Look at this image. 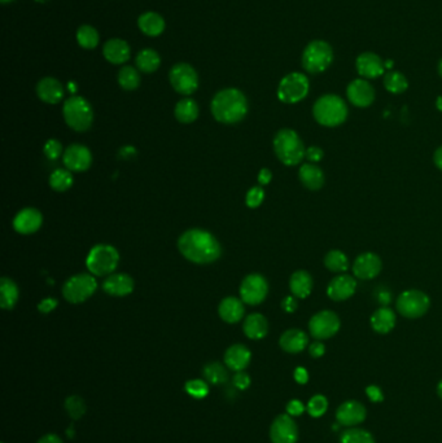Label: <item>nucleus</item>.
I'll list each match as a JSON object with an SVG mask.
<instances>
[{"label": "nucleus", "mask_w": 442, "mask_h": 443, "mask_svg": "<svg viewBox=\"0 0 442 443\" xmlns=\"http://www.w3.org/2000/svg\"><path fill=\"white\" fill-rule=\"evenodd\" d=\"M63 163L72 173H82L89 170L92 163V154L86 145L72 144L64 151Z\"/></svg>", "instance_id": "nucleus-16"}, {"label": "nucleus", "mask_w": 442, "mask_h": 443, "mask_svg": "<svg viewBox=\"0 0 442 443\" xmlns=\"http://www.w3.org/2000/svg\"><path fill=\"white\" fill-rule=\"evenodd\" d=\"M324 266L337 274H343L349 267V260L341 250H331L324 257Z\"/></svg>", "instance_id": "nucleus-39"}, {"label": "nucleus", "mask_w": 442, "mask_h": 443, "mask_svg": "<svg viewBox=\"0 0 442 443\" xmlns=\"http://www.w3.org/2000/svg\"><path fill=\"white\" fill-rule=\"evenodd\" d=\"M36 443H64L63 440L55 434V433H48V434H45L43 437L39 438V441Z\"/></svg>", "instance_id": "nucleus-57"}, {"label": "nucleus", "mask_w": 442, "mask_h": 443, "mask_svg": "<svg viewBox=\"0 0 442 443\" xmlns=\"http://www.w3.org/2000/svg\"><path fill=\"white\" fill-rule=\"evenodd\" d=\"M118 262L120 254L117 249L108 244H98L90 250L86 266L94 276H109L117 269Z\"/></svg>", "instance_id": "nucleus-6"}, {"label": "nucleus", "mask_w": 442, "mask_h": 443, "mask_svg": "<svg viewBox=\"0 0 442 443\" xmlns=\"http://www.w3.org/2000/svg\"><path fill=\"white\" fill-rule=\"evenodd\" d=\"M243 331L251 340H262L269 333V322L262 313H251L244 320Z\"/></svg>", "instance_id": "nucleus-28"}, {"label": "nucleus", "mask_w": 442, "mask_h": 443, "mask_svg": "<svg viewBox=\"0 0 442 443\" xmlns=\"http://www.w3.org/2000/svg\"><path fill=\"white\" fill-rule=\"evenodd\" d=\"M299 178L304 187L310 191H319L324 185V174L315 163H305L299 170Z\"/></svg>", "instance_id": "nucleus-29"}, {"label": "nucleus", "mask_w": 442, "mask_h": 443, "mask_svg": "<svg viewBox=\"0 0 442 443\" xmlns=\"http://www.w3.org/2000/svg\"><path fill=\"white\" fill-rule=\"evenodd\" d=\"M309 337L301 329H288L280 336L279 345L289 354H299L306 349Z\"/></svg>", "instance_id": "nucleus-27"}, {"label": "nucleus", "mask_w": 442, "mask_h": 443, "mask_svg": "<svg viewBox=\"0 0 442 443\" xmlns=\"http://www.w3.org/2000/svg\"><path fill=\"white\" fill-rule=\"evenodd\" d=\"M430 297L425 293L417 289H410L401 293L396 303L398 313L408 319L421 318L430 310Z\"/></svg>", "instance_id": "nucleus-10"}, {"label": "nucleus", "mask_w": 442, "mask_h": 443, "mask_svg": "<svg viewBox=\"0 0 442 443\" xmlns=\"http://www.w3.org/2000/svg\"><path fill=\"white\" fill-rule=\"evenodd\" d=\"M309 78L304 73L293 72L284 76L277 86V99L284 104H296L308 96Z\"/></svg>", "instance_id": "nucleus-8"}, {"label": "nucleus", "mask_w": 442, "mask_h": 443, "mask_svg": "<svg viewBox=\"0 0 442 443\" xmlns=\"http://www.w3.org/2000/svg\"><path fill=\"white\" fill-rule=\"evenodd\" d=\"M0 1H1V3H4V4H6V3H10V1H12V0H0Z\"/></svg>", "instance_id": "nucleus-63"}, {"label": "nucleus", "mask_w": 442, "mask_h": 443, "mask_svg": "<svg viewBox=\"0 0 442 443\" xmlns=\"http://www.w3.org/2000/svg\"><path fill=\"white\" fill-rule=\"evenodd\" d=\"M346 98L354 107L367 108L375 100V88L365 78H358L346 87Z\"/></svg>", "instance_id": "nucleus-15"}, {"label": "nucleus", "mask_w": 442, "mask_h": 443, "mask_svg": "<svg viewBox=\"0 0 442 443\" xmlns=\"http://www.w3.org/2000/svg\"><path fill=\"white\" fill-rule=\"evenodd\" d=\"M333 59L335 54L331 44L323 39H315L305 47L301 64L304 70L310 74H319L332 65Z\"/></svg>", "instance_id": "nucleus-5"}, {"label": "nucleus", "mask_w": 442, "mask_h": 443, "mask_svg": "<svg viewBox=\"0 0 442 443\" xmlns=\"http://www.w3.org/2000/svg\"><path fill=\"white\" fill-rule=\"evenodd\" d=\"M36 95L43 103L57 104L64 98V88L55 78L45 76L36 85Z\"/></svg>", "instance_id": "nucleus-24"}, {"label": "nucleus", "mask_w": 442, "mask_h": 443, "mask_svg": "<svg viewBox=\"0 0 442 443\" xmlns=\"http://www.w3.org/2000/svg\"><path fill=\"white\" fill-rule=\"evenodd\" d=\"M433 161H434V165L442 170V145L439 147L436 152H434V156H433Z\"/></svg>", "instance_id": "nucleus-58"}, {"label": "nucleus", "mask_w": 442, "mask_h": 443, "mask_svg": "<svg viewBox=\"0 0 442 443\" xmlns=\"http://www.w3.org/2000/svg\"><path fill=\"white\" fill-rule=\"evenodd\" d=\"M174 114L180 123H192L199 117V105L193 99H182L176 105Z\"/></svg>", "instance_id": "nucleus-34"}, {"label": "nucleus", "mask_w": 442, "mask_h": 443, "mask_svg": "<svg viewBox=\"0 0 442 443\" xmlns=\"http://www.w3.org/2000/svg\"><path fill=\"white\" fill-rule=\"evenodd\" d=\"M36 1H39V3H42V1H47V0H36Z\"/></svg>", "instance_id": "nucleus-64"}, {"label": "nucleus", "mask_w": 442, "mask_h": 443, "mask_svg": "<svg viewBox=\"0 0 442 443\" xmlns=\"http://www.w3.org/2000/svg\"><path fill=\"white\" fill-rule=\"evenodd\" d=\"M286 410H287L288 415H291L293 418V416H301L306 409L301 400H292L288 402Z\"/></svg>", "instance_id": "nucleus-49"}, {"label": "nucleus", "mask_w": 442, "mask_h": 443, "mask_svg": "<svg viewBox=\"0 0 442 443\" xmlns=\"http://www.w3.org/2000/svg\"><path fill=\"white\" fill-rule=\"evenodd\" d=\"M282 309L283 311L288 313H295L297 310V301L295 296H288L282 301Z\"/></svg>", "instance_id": "nucleus-53"}, {"label": "nucleus", "mask_w": 442, "mask_h": 443, "mask_svg": "<svg viewBox=\"0 0 442 443\" xmlns=\"http://www.w3.org/2000/svg\"><path fill=\"white\" fill-rule=\"evenodd\" d=\"M436 108L442 112V96H439L436 100Z\"/></svg>", "instance_id": "nucleus-59"}, {"label": "nucleus", "mask_w": 442, "mask_h": 443, "mask_svg": "<svg viewBox=\"0 0 442 443\" xmlns=\"http://www.w3.org/2000/svg\"><path fill=\"white\" fill-rule=\"evenodd\" d=\"M57 305H59V302L55 298H45L38 305V311L47 315V313H52L57 307Z\"/></svg>", "instance_id": "nucleus-51"}, {"label": "nucleus", "mask_w": 442, "mask_h": 443, "mask_svg": "<svg viewBox=\"0 0 442 443\" xmlns=\"http://www.w3.org/2000/svg\"><path fill=\"white\" fill-rule=\"evenodd\" d=\"M340 443H375L372 434L361 428H350L341 434Z\"/></svg>", "instance_id": "nucleus-43"}, {"label": "nucleus", "mask_w": 442, "mask_h": 443, "mask_svg": "<svg viewBox=\"0 0 442 443\" xmlns=\"http://www.w3.org/2000/svg\"><path fill=\"white\" fill-rule=\"evenodd\" d=\"M437 394H439V397L442 400V380L439 382V385H437Z\"/></svg>", "instance_id": "nucleus-61"}, {"label": "nucleus", "mask_w": 442, "mask_h": 443, "mask_svg": "<svg viewBox=\"0 0 442 443\" xmlns=\"http://www.w3.org/2000/svg\"><path fill=\"white\" fill-rule=\"evenodd\" d=\"M67 433L69 438H73V437H74V428H73V425L69 428V431H67Z\"/></svg>", "instance_id": "nucleus-60"}, {"label": "nucleus", "mask_w": 442, "mask_h": 443, "mask_svg": "<svg viewBox=\"0 0 442 443\" xmlns=\"http://www.w3.org/2000/svg\"><path fill=\"white\" fill-rule=\"evenodd\" d=\"M396 325V313L389 307H380L371 316V327L376 333L387 335Z\"/></svg>", "instance_id": "nucleus-30"}, {"label": "nucleus", "mask_w": 442, "mask_h": 443, "mask_svg": "<svg viewBox=\"0 0 442 443\" xmlns=\"http://www.w3.org/2000/svg\"><path fill=\"white\" fill-rule=\"evenodd\" d=\"M43 216L35 207H25L13 219V228L21 235H32L42 227Z\"/></svg>", "instance_id": "nucleus-18"}, {"label": "nucleus", "mask_w": 442, "mask_h": 443, "mask_svg": "<svg viewBox=\"0 0 442 443\" xmlns=\"http://www.w3.org/2000/svg\"><path fill=\"white\" fill-rule=\"evenodd\" d=\"M43 153L45 157L51 161H55L57 158L61 157L63 153V144L56 139H50L43 147Z\"/></svg>", "instance_id": "nucleus-47"}, {"label": "nucleus", "mask_w": 442, "mask_h": 443, "mask_svg": "<svg viewBox=\"0 0 442 443\" xmlns=\"http://www.w3.org/2000/svg\"><path fill=\"white\" fill-rule=\"evenodd\" d=\"M245 307L242 300L236 297H226L218 306V315L224 323L235 324L243 319Z\"/></svg>", "instance_id": "nucleus-25"}, {"label": "nucleus", "mask_w": 442, "mask_h": 443, "mask_svg": "<svg viewBox=\"0 0 442 443\" xmlns=\"http://www.w3.org/2000/svg\"><path fill=\"white\" fill-rule=\"evenodd\" d=\"M63 116L67 126L78 132L89 130L94 122V110L89 101L82 96L67 99L63 107Z\"/></svg>", "instance_id": "nucleus-7"}, {"label": "nucleus", "mask_w": 442, "mask_h": 443, "mask_svg": "<svg viewBox=\"0 0 442 443\" xmlns=\"http://www.w3.org/2000/svg\"><path fill=\"white\" fill-rule=\"evenodd\" d=\"M349 110L345 100L337 95L327 94L314 103L313 116L315 121L326 127H336L343 125L348 119Z\"/></svg>", "instance_id": "nucleus-3"}, {"label": "nucleus", "mask_w": 442, "mask_h": 443, "mask_svg": "<svg viewBox=\"0 0 442 443\" xmlns=\"http://www.w3.org/2000/svg\"><path fill=\"white\" fill-rule=\"evenodd\" d=\"M274 151L279 161L287 166L299 165L306 154V150L299 134L292 129H282L274 138Z\"/></svg>", "instance_id": "nucleus-4"}, {"label": "nucleus", "mask_w": 442, "mask_h": 443, "mask_svg": "<svg viewBox=\"0 0 442 443\" xmlns=\"http://www.w3.org/2000/svg\"><path fill=\"white\" fill-rule=\"evenodd\" d=\"M381 266V260L375 253H362L354 260V275L361 280H371L380 274Z\"/></svg>", "instance_id": "nucleus-19"}, {"label": "nucleus", "mask_w": 442, "mask_h": 443, "mask_svg": "<svg viewBox=\"0 0 442 443\" xmlns=\"http://www.w3.org/2000/svg\"><path fill=\"white\" fill-rule=\"evenodd\" d=\"M77 41L82 48L92 50L99 44V33L95 28L90 25H83L78 29Z\"/></svg>", "instance_id": "nucleus-41"}, {"label": "nucleus", "mask_w": 442, "mask_h": 443, "mask_svg": "<svg viewBox=\"0 0 442 443\" xmlns=\"http://www.w3.org/2000/svg\"><path fill=\"white\" fill-rule=\"evenodd\" d=\"M135 287L134 279L127 274H112L103 282V291L113 297H126L131 294Z\"/></svg>", "instance_id": "nucleus-22"}, {"label": "nucleus", "mask_w": 442, "mask_h": 443, "mask_svg": "<svg viewBox=\"0 0 442 443\" xmlns=\"http://www.w3.org/2000/svg\"><path fill=\"white\" fill-rule=\"evenodd\" d=\"M64 407L67 412V416L72 420H79L86 413V403L79 395H70L65 400Z\"/></svg>", "instance_id": "nucleus-42"}, {"label": "nucleus", "mask_w": 442, "mask_h": 443, "mask_svg": "<svg viewBox=\"0 0 442 443\" xmlns=\"http://www.w3.org/2000/svg\"><path fill=\"white\" fill-rule=\"evenodd\" d=\"M270 440L273 443L297 442L299 428L291 415L282 413L275 418L270 426Z\"/></svg>", "instance_id": "nucleus-14"}, {"label": "nucleus", "mask_w": 442, "mask_h": 443, "mask_svg": "<svg viewBox=\"0 0 442 443\" xmlns=\"http://www.w3.org/2000/svg\"><path fill=\"white\" fill-rule=\"evenodd\" d=\"M118 83L126 91H134L140 85L139 72L133 66H123L118 73Z\"/></svg>", "instance_id": "nucleus-40"}, {"label": "nucleus", "mask_w": 442, "mask_h": 443, "mask_svg": "<svg viewBox=\"0 0 442 443\" xmlns=\"http://www.w3.org/2000/svg\"><path fill=\"white\" fill-rule=\"evenodd\" d=\"M357 291V281L350 275H337L327 287V296L332 301H345Z\"/></svg>", "instance_id": "nucleus-21"}, {"label": "nucleus", "mask_w": 442, "mask_h": 443, "mask_svg": "<svg viewBox=\"0 0 442 443\" xmlns=\"http://www.w3.org/2000/svg\"><path fill=\"white\" fill-rule=\"evenodd\" d=\"M326 353V346L321 341H315L309 346V354L313 358H321Z\"/></svg>", "instance_id": "nucleus-54"}, {"label": "nucleus", "mask_w": 442, "mask_h": 443, "mask_svg": "<svg viewBox=\"0 0 442 443\" xmlns=\"http://www.w3.org/2000/svg\"><path fill=\"white\" fill-rule=\"evenodd\" d=\"M252 359L251 350L243 344H235L230 346L224 353V364L233 372H240L249 366Z\"/></svg>", "instance_id": "nucleus-23"}, {"label": "nucleus", "mask_w": 442, "mask_h": 443, "mask_svg": "<svg viewBox=\"0 0 442 443\" xmlns=\"http://www.w3.org/2000/svg\"><path fill=\"white\" fill-rule=\"evenodd\" d=\"M366 407L357 400H346L336 411V420L343 426H355L366 420Z\"/></svg>", "instance_id": "nucleus-20"}, {"label": "nucleus", "mask_w": 442, "mask_h": 443, "mask_svg": "<svg viewBox=\"0 0 442 443\" xmlns=\"http://www.w3.org/2000/svg\"><path fill=\"white\" fill-rule=\"evenodd\" d=\"M340 318L331 310H323L311 316L309 322L310 335L315 340H328L340 329Z\"/></svg>", "instance_id": "nucleus-12"}, {"label": "nucleus", "mask_w": 442, "mask_h": 443, "mask_svg": "<svg viewBox=\"0 0 442 443\" xmlns=\"http://www.w3.org/2000/svg\"><path fill=\"white\" fill-rule=\"evenodd\" d=\"M273 179V173L269 169H262L258 174V183L261 185H266L270 183Z\"/></svg>", "instance_id": "nucleus-56"}, {"label": "nucleus", "mask_w": 442, "mask_h": 443, "mask_svg": "<svg viewBox=\"0 0 442 443\" xmlns=\"http://www.w3.org/2000/svg\"><path fill=\"white\" fill-rule=\"evenodd\" d=\"M355 69L358 74L365 79H375L386 74V61L374 52H362L355 60Z\"/></svg>", "instance_id": "nucleus-17"}, {"label": "nucleus", "mask_w": 442, "mask_h": 443, "mask_svg": "<svg viewBox=\"0 0 442 443\" xmlns=\"http://www.w3.org/2000/svg\"><path fill=\"white\" fill-rule=\"evenodd\" d=\"M366 394H367V397L370 398V400L374 402V403H380V402L384 400L383 391H381V389H380L379 387H376V385L368 387V388L366 389Z\"/></svg>", "instance_id": "nucleus-52"}, {"label": "nucleus", "mask_w": 442, "mask_h": 443, "mask_svg": "<svg viewBox=\"0 0 442 443\" xmlns=\"http://www.w3.org/2000/svg\"><path fill=\"white\" fill-rule=\"evenodd\" d=\"M265 200V191L262 187H252L245 196V204L251 209H255L261 205Z\"/></svg>", "instance_id": "nucleus-46"}, {"label": "nucleus", "mask_w": 442, "mask_h": 443, "mask_svg": "<svg viewBox=\"0 0 442 443\" xmlns=\"http://www.w3.org/2000/svg\"><path fill=\"white\" fill-rule=\"evenodd\" d=\"M103 54L107 61L114 65H121L130 59V47L125 41L114 38L107 41L103 47Z\"/></svg>", "instance_id": "nucleus-26"}, {"label": "nucleus", "mask_w": 442, "mask_h": 443, "mask_svg": "<svg viewBox=\"0 0 442 443\" xmlns=\"http://www.w3.org/2000/svg\"><path fill=\"white\" fill-rule=\"evenodd\" d=\"M96 289L98 281L92 274H78L65 281L63 296L67 302L77 305L87 301Z\"/></svg>", "instance_id": "nucleus-9"}, {"label": "nucleus", "mask_w": 442, "mask_h": 443, "mask_svg": "<svg viewBox=\"0 0 442 443\" xmlns=\"http://www.w3.org/2000/svg\"><path fill=\"white\" fill-rule=\"evenodd\" d=\"M19 287L10 278L0 279V306L3 310H12L19 301Z\"/></svg>", "instance_id": "nucleus-33"}, {"label": "nucleus", "mask_w": 442, "mask_h": 443, "mask_svg": "<svg viewBox=\"0 0 442 443\" xmlns=\"http://www.w3.org/2000/svg\"><path fill=\"white\" fill-rule=\"evenodd\" d=\"M169 79L178 94L185 96L192 95L199 87V76L196 70L186 63H179L173 66L169 73Z\"/></svg>", "instance_id": "nucleus-11"}, {"label": "nucleus", "mask_w": 442, "mask_h": 443, "mask_svg": "<svg viewBox=\"0 0 442 443\" xmlns=\"http://www.w3.org/2000/svg\"><path fill=\"white\" fill-rule=\"evenodd\" d=\"M138 26L145 35L157 37L165 30V20L156 12H145L139 17Z\"/></svg>", "instance_id": "nucleus-32"}, {"label": "nucleus", "mask_w": 442, "mask_h": 443, "mask_svg": "<svg viewBox=\"0 0 442 443\" xmlns=\"http://www.w3.org/2000/svg\"><path fill=\"white\" fill-rule=\"evenodd\" d=\"M327 409H328V400L324 395H321V394L314 395L309 400L308 407H306L308 413L311 418H322L327 412Z\"/></svg>", "instance_id": "nucleus-45"}, {"label": "nucleus", "mask_w": 442, "mask_h": 443, "mask_svg": "<svg viewBox=\"0 0 442 443\" xmlns=\"http://www.w3.org/2000/svg\"><path fill=\"white\" fill-rule=\"evenodd\" d=\"M269 293L267 280L260 274H251L244 278L240 285V300L245 305L257 306L265 301Z\"/></svg>", "instance_id": "nucleus-13"}, {"label": "nucleus", "mask_w": 442, "mask_h": 443, "mask_svg": "<svg viewBox=\"0 0 442 443\" xmlns=\"http://www.w3.org/2000/svg\"><path fill=\"white\" fill-rule=\"evenodd\" d=\"M135 63H136V66H138V69L140 72L151 74V73H154L160 68L161 59H160V54H157L155 50L145 48V50H142L139 54H136Z\"/></svg>", "instance_id": "nucleus-35"}, {"label": "nucleus", "mask_w": 442, "mask_h": 443, "mask_svg": "<svg viewBox=\"0 0 442 443\" xmlns=\"http://www.w3.org/2000/svg\"><path fill=\"white\" fill-rule=\"evenodd\" d=\"M437 70H439V74L442 78V59L439 61V66H437Z\"/></svg>", "instance_id": "nucleus-62"}, {"label": "nucleus", "mask_w": 442, "mask_h": 443, "mask_svg": "<svg viewBox=\"0 0 442 443\" xmlns=\"http://www.w3.org/2000/svg\"><path fill=\"white\" fill-rule=\"evenodd\" d=\"M185 391L195 400H204L209 394V385L205 380L193 378L185 384Z\"/></svg>", "instance_id": "nucleus-44"}, {"label": "nucleus", "mask_w": 442, "mask_h": 443, "mask_svg": "<svg viewBox=\"0 0 442 443\" xmlns=\"http://www.w3.org/2000/svg\"><path fill=\"white\" fill-rule=\"evenodd\" d=\"M202 375H204L205 381L211 385H222V384L227 382V380H229L227 368L218 362L208 363L202 369Z\"/></svg>", "instance_id": "nucleus-36"}, {"label": "nucleus", "mask_w": 442, "mask_h": 443, "mask_svg": "<svg viewBox=\"0 0 442 443\" xmlns=\"http://www.w3.org/2000/svg\"><path fill=\"white\" fill-rule=\"evenodd\" d=\"M178 249L186 260L196 265L213 263L222 254L218 240L201 228H192L183 232L178 240Z\"/></svg>", "instance_id": "nucleus-1"}, {"label": "nucleus", "mask_w": 442, "mask_h": 443, "mask_svg": "<svg viewBox=\"0 0 442 443\" xmlns=\"http://www.w3.org/2000/svg\"><path fill=\"white\" fill-rule=\"evenodd\" d=\"M289 289L296 298H306L313 291V278L308 271L299 270L292 274Z\"/></svg>", "instance_id": "nucleus-31"}, {"label": "nucleus", "mask_w": 442, "mask_h": 443, "mask_svg": "<svg viewBox=\"0 0 442 443\" xmlns=\"http://www.w3.org/2000/svg\"><path fill=\"white\" fill-rule=\"evenodd\" d=\"M305 157H306L311 163H319V161L323 160V157H324V152L322 151V148H319V147L313 145V147H309V148L306 150Z\"/></svg>", "instance_id": "nucleus-50"}, {"label": "nucleus", "mask_w": 442, "mask_h": 443, "mask_svg": "<svg viewBox=\"0 0 442 443\" xmlns=\"http://www.w3.org/2000/svg\"><path fill=\"white\" fill-rule=\"evenodd\" d=\"M211 114L224 125H235L243 121L248 113V100L238 88H224L211 100Z\"/></svg>", "instance_id": "nucleus-2"}, {"label": "nucleus", "mask_w": 442, "mask_h": 443, "mask_svg": "<svg viewBox=\"0 0 442 443\" xmlns=\"http://www.w3.org/2000/svg\"><path fill=\"white\" fill-rule=\"evenodd\" d=\"M384 87L388 92L398 95V94H403L408 90L409 81L399 72L388 70L384 74Z\"/></svg>", "instance_id": "nucleus-37"}, {"label": "nucleus", "mask_w": 442, "mask_h": 443, "mask_svg": "<svg viewBox=\"0 0 442 443\" xmlns=\"http://www.w3.org/2000/svg\"><path fill=\"white\" fill-rule=\"evenodd\" d=\"M233 384L236 389H248V388L251 387V376H249L246 372H244V371L236 372V373L233 375Z\"/></svg>", "instance_id": "nucleus-48"}, {"label": "nucleus", "mask_w": 442, "mask_h": 443, "mask_svg": "<svg viewBox=\"0 0 442 443\" xmlns=\"http://www.w3.org/2000/svg\"><path fill=\"white\" fill-rule=\"evenodd\" d=\"M73 174L67 169H56L50 175V187L56 192H67L73 185Z\"/></svg>", "instance_id": "nucleus-38"}, {"label": "nucleus", "mask_w": 442, "mask_h": 443, "mask_svg": "<svg viewBox=\"0 0 442 443\" xmlns=\"http://www.w3.org/2000/svg\"><path fill=\"white\" fill-rule=\"evenodd\" d=\"M293 376H295V380H296L299 384H301V385L306 384L308 380H309V373H308V371L304 367L296 368Z\"/></svg>", "instance_id": "nucleus-55"}]
</instances>
